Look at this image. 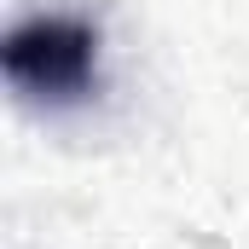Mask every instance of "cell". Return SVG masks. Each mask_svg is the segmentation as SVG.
Listing matches in <instances>:
<instances>
[{"instance_id":"6da1fadb","label":"cell","mask_w":249,"mask_h":249,"mask_svg":"<svg viewBox=\"0 0 249 249\" xmlns=\"http://www.w3.org/2000/svg\"><path fill=\"white\" fill-rule=\"evenodd\" d=\"M93 58H99V35L70 18H35V23L12 29V41H6V75L29 93H53V99L81 93L93 81Z\"/></svg>"}]
</instances>
